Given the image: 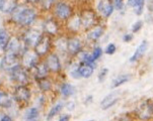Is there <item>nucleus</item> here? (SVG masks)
Masks as SVG:
<instances>
[{"mask_svg":"<svg viewBox=\"0 0 153 121\" xmlns=\"http://www.w3.org/2000/svg\"><path fill=\"white\" fill-rule=\"evenodd\" d=\"M14 12L15 13L13 15V20L22 26H30L37 19V13L33 8L25 7V8L20 10L16 8Z\"/></svg>","mask_w":153,"mask_h":121,"instance_id":"obj_1","label":"nucleus"},{"mask_svg":"<svg viewBox=\"0 0 153 121\" xmlns=\"http://www.w3.org/2000/svg\"><path fill=\"white\" fill-rule=\"evenodd\" d=\"M136 115L141 120H148L153 116V103L150 100L144 101L136 108Z\"/></svg>","mask_w":153,"mask_h":121,"instance_id":"obj_2","label":"nucleus"},{"mask_svg":"<svg viewBox=\"0 0 153 121\" xmlns=\"http://www.w3.org/2000/svg\"><path fill=\"white\" fill-rule=\"evenodd\" d=\"M51 48V37L49 34H42V37L39 40L35 47V51L39 56H45L48 55L49 51Z\"/></svg>","mask_w":153,"mask_h":121,"instance_id":"obj_3","label":"nucleus"},{"mask_svg":"<svg viewBox=\"0 0 153 121\" xmlns=\"http://www.w3.org/2000/svg\"><path fill=\"white\" fill-rule=\"evenodd\" d=\"M80 18H81L82 22V27L85 30L90 29V28L97 26V15L90 9H85L81 12L80 14Z\"/></svg>","mask_w":153,"mask_h":121,"instance_id":"obj_4","label":"nucleus"},{"mask_svg":"<svg viewBox=\"0 0 153 121\" xmlns=\"http://www.w3.org/2000/svg\"><path fill=\"white\" fill-rule=\"evenodd\" d=\"M55 15L61 20H68L73 15L72 7L66 2H57L55 4Z\"/></svg>","mask_w":153,"mask_h":121,"instance_id":"obj_5","label":"nucleus"},{"mask_svg":"<svg viewBox=\"0 0 153 121\" xmlns=\"http://www.w3.org/2000/svg\"><path fill=\"white\" fill-rule=\"evenodd\" d=\"M19 55H15V54H9L6 53L3 59L1 60V64L0 67L3 71L10 72L13 68L16 66H19Z\"/></svg>","mask_w":153,"mask_h":121,"instance_id":"obj_6","label":"nucleus"},{"mask_svg":"<svg viewBox=\"0 0 153 121\" xmlns=\"http://www.w3.org/2000/svg\"><path fill=\"white\" fill-rule=\"evenodd\" d=\"M42 34L43 33H41L37 29H28L22 35L23 43L27 45V47L35 48L37 43L39 42V40L42 37Z\"/></svg>","mask_w":153,"mask_h":121,"instance_id":"obj_7","label":"nucleus"},{"mask_svg":"<svg viewBox=\"0 0 153 121\" xmlns=\"http://www.w3.org/2000/svg\"><path fill=\"white\" fill-rule=\"evenodd\" d=\"M97 9L98 13L102 15L105 18H108L111 14H113L115 7L113 5V2L110 0H100L97 4Z\"/></svg>","mask_w":153,"mask_h":121,"instance_id":"obj_8","label":"nucleus"},{"mask_svg":"<svg viewBox=\"0 0 153 121\" xmlns=\"http://www.w3.org/2000/svg\"><path fill=\"white\" fill-rule=\"evenodd\" d=\"M10 77H11V79L13 80L14 82H17V83H20V84H25L28 80L27 71H25V68L20 65L16 66L15 68H13L10 71Z\"/></svg>","mask_w":153,"mask_h":121,"instance_id":"obj_9","label":"nucleus"},{"mask_svg":"<svg viewBox=\"0 0 153 121\" xmlns=\"http://www.w3.org/2000/svg\"><path fill=\"white\" fill-rule=\"evenodd\" d=\"M38 55L36 51L25 50L22 53V65L27 69H33L38 65Z\"/></svg>","mask_w":153,"mask_h":121,"instance_id":"obj_10","label":"nucleus"},{"mask_svg":"<svg viewBox=\"0 0 153 121\" xmlns=\"http://www.w3.org/2000/svg\"><path fill=\"white\" fill-rule=\"evenodd\" d=\"M82 51V43L80 38L72 37L67 40V51L71 56H77Z\"/></svg>","mask_w":153,"mask_h":121,"instance_id":"obj_11","label":"nucleus"},{"mask_svg":"<svg viewBox=\"0 0 153 121\" xmlns=\"http://www.w3.org/2000/svg\"><path fill=\"white\" fill-rule=\"evenodd\" d=\"M14 99L19 103H25L30 98V91L23 85H19L14 90Z\"/></svg>","mask_w":153,"mask_h":121,"instance_id":"obj_12","label":"nucleus"},{"mask_svg":"<svg viewBox=\"0 0 153 121\" xmlns=\"http://www.w3.org/2000/svg\"><path fill=\"white\" fill-rule=\"evenodd\" d=\"M46 66L48 67L49 71L53 72V73H57L61 70V62L60 59L57 54H50L47 56L46 60Z\"/></svg>","mask_w":153,"mask_h":121,"instance_id":"obj_13","label":"nucleus"},{"mask_svg":"<svg viewBox=\"0 0 153 121\" xmlns=\"http://www.w3.org/2000/svg\"><path fill=\"white\" fill-rule=\"evenodd\" d=\"M119 100H120V97L118 96V93L114 92V93L108 94L103 98L102 102H100V107H102V110H108L113 107L114 105H116Z\"/></svg>","mask_w":153,"mask_h":121,"instance_id":"obj_14","label":"nucleus"},{"mask_svg":"<svg viewBox=\"0 0 153 121\" xmlns=\"http://www.w3.org/2000/svg\"><path fill=\"white\" fill-rule=\"evenodd\" d=\"M43 27L45 32L49 35H56L59 32V24L57 20L54 18L46 19L43 24Z\"/></svg>","mask_w":153,"mask_h":121,"instance_id":"obj_15","label":"nucleus"},{"mask_svg":"<svg viewBox=\"0 0 153 121\" xmlns=\"http://www.w3.org/2000/svg\"><path fill=\"white\" fill-rule=\"evenodd\" d=\"M147 48H148V43H147V40H143V42L138 45V48H136V51H134L133 56L130 58L131 63H136V62H138L140 59H142V56H143L144 54L146 53Z\"/></svg>","mask_w":153,"mask_h":121,"instance_id":"obj_16","label":"nucleus"},{"mask_svg":"<svg viewBox=\"0 0 153 121\" xmlns=\"http://www.w3.org/2000/svg\"><path fill=\"white\" fill-rule=\"evenodd\" d=\"M94 69L95 68L93 66L84 63H80L79 66L77 67V71H78L80 77L84 79L90 78L93 75V73H94Z\"/></svg>","mask_w":153,"mask_h":121,"instance_id":"obj_17","label":"nucleus"},{"mask_svg":"<svg viewBox=\"0 0 153 121\" xmlns=\"http://www.w3.org/2000/svg\"><path fill=\"white\" fill-rule=\"evenodd\" d=\"M20 48H22V45H20V42L19 38L11 37V38H9L8 43H7V45L5 47V51H6V53L19 55Z\"/></svg>","mask_w":153,"mask_h":121,"instance_id":"obj_18","label":"nucleus"},{"mask_svg":"<svg viewBox=\"0 0 153 121\" xmlns=\"http://www.w3.org/2000/svg\"><path fill=\"white\" fill-rule=\"evenodd\" d=\"M127 3L134 9V12L137 16H140L144 11L145 0H127Z\"/></svg>","mask_w":153,"mask_h":121,"instance_id":"obj_19","label":"nucleus"},{"mask_svg":"<svg viewBox=\"0 0 153 121\" xmlns=\"http://www.w3.org/2000/svg\"><path fill=\"white\" fill-rule=\"evenodd\" d=\"M105 33V28L100 25H97L87 33V40H91V42H97Z\"/></svg>","mask_w":153,"mask_h":121,"instance_id":"obj_20","label":"nucleus"},{"mask_svg":"<svg viewBox=\"0 0 153 121\" xmlns=\"http://www.w3.org/2000/svg\"><path fill=\"white\" fill-rule=\"evenodd\" d=\"M68 28L71 32H77L80 30V28L82 27V22L80 15H72L71 17L68 19Z\"/></svg>","mask_w":153,"mask_h":121,"instance_id":"obj_21","label":"nucleus"},{"mask_svg":"<svg viewBox=\"0 0 153 121\" xmlns=\"http://www.w3.org/2000/svg\"><path fill=\"white\" fill-rule=\"evenodd\" d=\"M77 56H78V59H79L80 63L88 64V65H91V66L94 67V68H97V61L93 59L91 54L87 53V51H81Z\"/></svg>","mask_w":153,"mask_h":121,"instance_id":"obj_22","label":"nucleus"},{"mask_svg":"<svg viewBox=\"0 0 153 121\" xmlns=\"http://www.w3.org/2000/svg\"><path fill=\"white\" fill-rule=\"evenodd\" d=\"M17 8V0H3L1 11L4 13H12Z\"/></svg>","mask_w":153,"mask_h":121,"instance_id":"obj_23","label":"nucleus"},{"mask_svg":"<svg viewBox=\"0 0 153 121\" xmlns=\"http://www.w3.org/2000/svg\"><path fill=\"white\" fill-rule=\"evenodd\" d=\"M131 79V76L128 74H123V75H120V76H118L116 79L113 80V82H111V87L113 89H116L118 88V87H121L122 85L126 84L127 82H129Z\"/></svg>","mask_w":153,"mask_h":121,"instance_id":"obj_24","label":"nucleus"},{"mask_svg":"<svg viewBox=\"0 0 153 121\" xmlns=\"http://www.w3.org/2000/svg\"><path fill=\"white\" fill-rule=\"evenodd\" d=\"M35 69H36V73H35L36 80L46 78V77L48 76L49 72H50L48 69V67H47L46 64H44V63L38 64V65L35 67Z\"/></svg>","mask_w":153,"mask_h":121,"instance_id":"obj_25","label":"nucleus"},{"mask_svg":"<svg viewBox=\"0 0 153 121\" xmlns=\"http://www.w3.org/2000/svg\"><path fill=\"white\" fill-rule=\"evenodd\" d=\"M60 92L64 97H70L75 93V89L71 84L63 83L60 87Z\"/></svg>","mask_w":153,"mask_h":121,"instance_id":"obj_26","label":"nucleus"},{"mask_svg":"<svg viewBox=\"0 0 153 121\" xmlns=\"http://www.w3.org/2000/svg\"><path fill=\"white\" fill-rule=\"evenodd\" d=\"M40 113L39 109L36 107H32L25 112V121H38Z\"/></svg>","mask_w":153,"mask_h":121,"instance_id":"obj_27","label":"nucleus"},{"mask_svg":"<svg viewBox=\"0 0 153 121\" xmlns=\"http://www.w3.org/2000/svg\"><path fill=\"white\" fill-rule=\"evenodd\" d=\"M12 105V100L9 95L5 92H0V107L10 108Z\"/></svg>","mask_w":153,"mask_h":121,"instance_id":"obj_28","label":"nucleus"},{"mask_svg":"<svg viewBox=\"0 0 153 121\" xmlns=\"http://www.w3.org/2000/svg\"><path fill=\"white\" fill-rule=\"evenodd\" d=\"M64 108V104L63 103H57L56 105H54L53 107L51 108V110L49 111L48 115H47V120H51L53 119L56 115H58L59 113L61 112V110Z\"/></svg>","mask_w":153,"mask_h":121,"instance_id":"obj_29","label":"nucleus"},{"mask_svg":"<svg viewBox=\"0 0 153 121\" xmlns=\"http://www.w3.org/2000/svg\"><path fill=\"white\" fill-rule=\"evenodd\" d=\"M38 86L42 91H50L52 89V83L48 78H42V79H38Z\"/></svg>","mask_w":153,"mask_h":121,"instance_id":"obj_30","label":"nucleus"},{"mask_svg":"<svg viewBox=\"0 0 153 121\" xmlns=\"http://www.w3.org/2000/svg\"><path fill=\"white\" fill-rule=\"evenodd\" d=\"M9 40L8 33L4 29H0V48H5Z\"/></svg>","mask_w":153,"mask_h":121,"instance_id":"obj_31","label":"nucleus"},{"mask_svg":"<svg viewBox=\"0 0 153 121\" xmlns=\"http://www.w3.org/2000/svg\"><path fill=\"white\" fill-rule=\"evenodd\" d=\"M56 48H57V50L62 51V53L66 51H67V40L66 38H59V40L56 42Z\"/></svg>","mask_w":153,"mask_h":121,"instance_id":"obj_32","label":"nucleus"},{"mask_svg":"<svg viewBox=\"0 0 153 121\" xmlns=\"http://www.w3.org/2000/svg\"><path fill=\"white\" fill-rule=\"evenodd\" d=\"M40 3L42 5L43 9L49 10L52 8L54 4H56V0H40Z\"/></svg>","mask_w":153,"mask_h":121,"instance_id":"obj_33","label":"nucleus"},{"mask_svg":"<svg viewBox=\"0 0 153 121\" xmlns=\"http://www.w3.org/2000/svg\"><path fill=\"white\" fill-rule=\"evenodd\" d=\"M102 54H103L102 48H100V45H97V47H94V48H93L91 55H92V56H93V59H94L95 61H97L98 59H100V56H102Z\"/></svg>","mask_w":153,"mask_h":121,"instance_id":"obj_34","label":"nucleus"},{"mask_svg":"<svg viewBox=\"0 0 153 121\" xmlns=\"http://www.w3.org/2000/svg\"><path fill=\"white\" fill-rule=\"evenodd\" d=\"M116 51H117V45L113 43H108L105 48V55H108V56H113Z\"/></svg>","mask_w":153,"mask_h":121,"instance_id":"obj_35","label":"nucleus"},{"mask_svg":"<svg viewBox=\"0 0 153 121\" xmlns=\"http://www.w3.org/2000/svg\"><path fill=\"white\" fill-rule=\"evenodd\" d=\"M108 74V68H102V70L100 71V73L97 74V79H98V82H102L105 81V79L107 78Z\"/></svg>","mask_w":153,"mask_h":121,"instance_id":"obj_36","label":"nucleus"},{"mask_svg":"<svg viewBox=\"0 0 153 121\" xmlns=\"http://www.w3.org/2000/svg\"><path fill=\"white\" fill-rule=\"evenodd\" d=\"M113 5L115 7V9L121 11L125 7V2H124V0H113Z\"/></svg>","mask_w":153,"mask_h":121,"instance_id":"obj_37","label":"nucleus"},{"mask_svg":"<svg viewBox=\"0 0 153 121\" xmlns=\"http://www.w3.org/2000/svg\"><path fill=\"white\" fill-rule=\"evenodd\" d=\"M143 26V21L142 20H138L135 23L132 25V32L133 33H137L138 32H140V29Z\"/></svg>","mask_w":153,"mask_h":121,"instance_id":"obj_38","label":"nucleus"},{"mask_svg":"<svg viewBox=\"0 0 153 121\" xmlns=\"http://www.w3.org/2000/svg\"><path fill=\"white\" fill-rule=\"evenodd\" d=\"M111 121H131V118L128 114H122L115 117Z\"/></svg>","mask_w":153,"mask_h":121,"instance_id":"obj_39","label":"nucleus"},{"mask_svg":"<svg viewBox=\"0 0 153 121\" xmlns=\"http://www.w3.org/2000/svg\"><path fill=\"white\" fill-rule=\"evenodd\" d=\"M133 38H134L133 33H126V34H124V37H123V40L125 43H130L133 40Z\"/></svg>","mask_w":153,"mask_h":121,"instance_id":"obj_40","label":"nucleus"},{"mask_svg":"<svg viewBox=\"0 0 153 121\" xmlns=\"http://www.w3.org/2000/svg\"><path fill=\"white\" fill-rule=\"evenodd\" d=\"M70 75H71V77H72V78H74V79H80V78H81L79 73H78V71H77V68L74 69L73 71H71Z\"/></svg>","mask_w":153,"mask_h":121,"instance_id":"obj_41","label":"nucleus"},{"mask_svg":"<svg viewBox=\"0 0 153 121\" xmlns=\"http://www.w3.org/2000/svg\"><path fill=\"white\" fill-rule=\"evenodd\" d=\"M65 106H66L67 109L69 110V111H72V110L75 108V104H74V102H69L68 104L65 105Z\"/></svg>","mask_w":153,"mask_h":121,"instance_id":"obj_42","label":"nucleus"},{"mask_svg":"<svg viewBox=\"0 0 153 121\" xmlns=\"http://www.w3.org/2000/svg\"><path fill=\"white\" fill-rule=\"evenodd\" d=\"M147 5L150 11H153V0H147Z\"/></svg>","mask_w":153,"mask_h":121,"instance_id":"obj_43","label":"nucleus"},{"mask_svg":"<svg viewBox=\"0 0 153 121\" xmlns=\"http://www.w3.org/2000/svg\"><path fill=\"white\" fill-rule=\"evenodd\" d=\"M0 121H12V119H11V117L8 116V115H3Z\"/></svg>","mask_w":153,"mask_h":121,"instance_id":"obj_44","label":"nucleus"},{"mask_svg":"<svg viewBox=\"0 0 153 121\" xmlns=\"http://www.w3.org/2000/svg\"><path fill=\"white\" fill-rule=\"evenodd\" d=\"M69 120H70V115H64V116H62L60 118L59 121H69Z\"/></svg>","mask_w":153,"mask_h":121,"instance_id":"obj_45","label":"nucleus"},{"mask_svg":"<svg viewBox=\"0 0 153 121\" xmlns=\"http://www.w3.org/2000/svg\"><path fill=\"white\" fill-rule=\"evenodd\" d=\"M92 102V96L90 95V96H87V98H86V100H85V103H91Z\"/></svg>","mask_w":153,"mask_h":121,"instance_id":"obj_46","label":"nucleus"},{"mask_svg":"<svg viewBox=\"0 0 153 121\" xmlns=\"http://www.w3.org/2000/svg\"><path fill=\"white\" fill-rule=\"evenodd\" d=\"M27 2H30V3H38V2H40V0H27Z\"/></svg>","mask_w":153,"mask_h":121,"instance_id":"obj_47","label":"nucleus"},{"mask_svg":"<svg viewBox=\"0 0 153 121\" xmlns=\"http://www.w3.org/2000/svg\"><path fill=\"white\" fill-rule=\"evenodd\" d=\"M2 4H3V0H0V10L2 8Z\"/></svg>","mask_w":153,"mask_h":121,"instance_id":"obj_48","label":"nucleus"},{"mask_svg":"<svg viewBox=\"0 0 153 121\" xmlns=\"http://www.w3.org/2000/svg\"><path fill=\"white\" fill-rule=\"evenodd\" d=\"M88 121H94V120H88Z\"/></svg>","mask_w":153,"mask_h":121,"instance_id":"obj_49","label":"nucleus"}]
</instances>
